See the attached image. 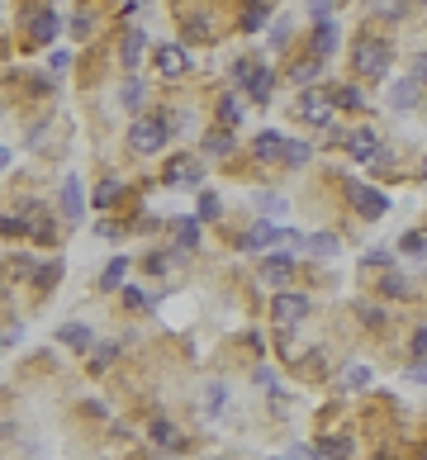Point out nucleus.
Wrapping results in <instances>:
<instances>
[{
    "mask_svg": "<svg viewBox=\"0 0 427 460\" xmlns=\"http://www.w3.org/2000/svg\"><path fill=\"white\" fill-rule=\"evenodd\" d=\"M375 5H389V0H375Z\"/></svg>",
    "mask_w": 427,
    "mask_h": 460,
    "instance_id": "obj_44",
    "label": "nucleus"
},
{
    "mask_svg": "<svg viewBox=\"0 0 427 460\" xmlns=\"http://www.w3.org/2000/svg\"><path fill=\"white\" fill-rule=\"evenodd\" d=\"M57 342H67V347H76V351H86L95 342L91 337V328H86V323H67L62 333H57Z\"/></svg>",
    "mask_w": 427,
    "mask_h": 460,
    "instance_id": "obj_15",
    "label": "nucleus"
},
{
    "mask_svg": "<svg viewBox=\"0 0 427 460\" xmlns=\"http://www.w3.org/2000/svg\"><path fill=\"white\" fill-rule=\"evenodd\" d=\"M347 152H351L356 161H375V157H380V143H375V133H370V128H356V133L347 138Z\"/></svg>",
    "mask_w": 427,
    "mask_h": 460,
    "instance_id": "obj_9",
    "label": "nucleus"
},
{
    "mask_svg": "<svg viewBox=\"0 0 427 460\" xmlns=\"http://www.w3.org/2000/svg\"><path fill=\"white\" fill-rule=\"evenodd\" d=\"M290 270H295V261H290V256H271L266 266H261V280H266V285H275V289H280L285 280H290Z\"/></svg>",
    "mask_w": 427,
    "mask_h": 460,
    "instance_id": "obj_13",
    "label": "nucleus"
},
{
    "mask_svg": "<svg viewBox=\"0 0 427 460\" xmlns=\"http://www.w3.org/2000/svg\"><path fill=\"white\" fill-rule=\"evenodd\" d=\"M309 152H314L309 143H290V152H285V161H290V166H304V161H309Z\"/></svg>",
    "mask_w": 427,
    "mask_h": 460,
    "instance_id": "obj_29",
    "label": "nucleus"
},
{
    "mask_svg": "<svg viewBox=\"0 0 427 460\" xmlns=\"http://www.w3.org/2000/svg\"><path fill=\"white\" fill-rule=\"evenodd\" d=\"M337 43H342V29H337L332 19H323L318 33H314V52H318V57H328V52H337Z\"/></svg>",
    "mask_w": 427,
    "mask_h": 460,
    "instance_id": "obj_12",
    "label": "nucleus"
},
{
    "mask_svg": "<svg viewBox=\"0 0 427 460\" xmlns=\"http://www.w3.org/2000/svg\"><path fill=\"white\" fill-rule=\"evenodd\" d=\"M389 105H394V110H413V105H418V81H394V86H389Z\"/></svg>",
    "mask_w": 427,
    "mask_h": 460,
    "instance_id": "obj_14",
    "label": "nucleus"
},
{
    "mask_svg": "<svg viewBox=\"0 0 427 460\" xmlns=\"http://www.w3.org/2000/svg\"><path fill=\"white\" fill-rule=\"evenodd\" d=\"M356 71L361 76H385L389 71V43H361L356 48Z\"/></svg>",
    "mask_w": 427,
    "mask_h": 460,
    "instance_id": "obj_3",
    "label": "nucleus"
},
{
    "mask_svg": "<svg viewBox=\"0 0 427 460\" xmlns=\"http://www.w3.org/2000/svg\"><path fill=\"white\" fill-rule=\"evenodd\" d=\"M385 289H389V294H404V289H409V280H404V275H389V280H385Z\"/></svg>",
    "mask_w": 427,
    "mask_h": 460,
    "instance_id": "obj_40",
    "label": "nucleus"
},
{
    "mask_svg": "<svg viewBox=\"0 0 427 460\" xmlns=\"http://www.w3.org/2000/svg\"><path fill=\"white\" fill-rule=\"evenodd\" d=\"M166 138H171V119H138L128 128V147L133 152H157Z\"/></svg>",
    "mask_w": 427,
    "mask_h": 460,
    "instance_id": "obj_1",
    "label": "nucleus"
},
{
    "mask_svg": "<svg viewBox=\"0 0 427 460\" xmlns=\"http://www.w3.org/2000/svg\"><path fill=\"white\" fill-rule=\"evenodd\" d=\"M29 33H33V43H52V38H57V15H52V10H38V15L29 19Z\"/></svg>",
    "mask_w": 427,
    "mask_h": 460,
    "instance_id": "obj_11",
    "label": "nucleus"
},
{
    "mask_svg": "<svg viewBox=\"0 0 427 460\" xmlns=\"http://www.w3.org/2000/svg\"><path fill=\"white\" fill-rule=\"evenodd\" d=\"M423 176H427V161H423Z\"/></svg>",
    "mask_w": 427,
    "mask_h": 460,
    "instance_id": "obj_45",
    "label": "nucleus"
},
{
    "mask_svg": "<svg viewBox=\"0 0 427 460\" xmlns=\"http://www.w3.org/2000/svg\"><path fill=\"white\" fill-rule=\"evenodd\" d=\"M252 205L261 209V214H285V195H256Z\"/></svg>",
    "mask_w": 427,
    "mask_h": 460,
    "instance_id": "obj_25",
    "label": "nucleus"
},
{
    "mask_svg": "<svg viewBox=\"0 0 427 460\" xmlns=\"http://www.w3.org/2000/svg\"><path fill=\"white\" fill-rule=\"evenodd\" d=\"M413 81H427V52H418V57H413V71H409Z\"/></svg>",
    "mask_w": 427,
    "mask_h": 460,
    "instance_id": "obj_36",
    "label": "nucleus"
},
{
    "mask_svg": "<svg viewBox=\"0 0 427 460\" xmlns=\"http://www.w3.org/2000/svg\"><path fill=\"white\" fill-rule=\"evenodd\" d=\"M24 228H29V223H24V219H15V214H10V219H5V233H10V238H19V233H24Z\"/></svg>",
    "mask_w": 427,
    "mask_h": 460,
    "instance_id": "obj_39",
    "label": "nucleus"
},
{
    "mask_svg": "<svg viewBox=\"0 0 427 460\" xmlns=\"http://www.w3.org/2000/svg\"><path fill=\"white\" fill-rule=\"evenodd\" d=\"M142 43H147V38H142V33H128V43H124V62H128V67L138 62V52H142Z\"/></svg>",
    "mask_w": 427,
    "mask_h": 460,
    "instance_id": "obj_28",
    "label": "nucleus"
},
{
    "mask_svg": "<svg viewBox=\"0 0 427 460\" xmlns=\"http://www.w3.org/2000/svg\"><path fill=\"white\" fill-rule=\"evenodd\" d=\"M124 299H128V309H142V304H147L142 299V289H124Z\"/></svg>",
    "mask_w": 427,
    "mask_h": 460,
    "instance_id": "obj_42",
    "label": "nucleus"
},
{
    "mask_svg": "<svg viewBox=\"0 0 427 460\" xmlns=\"http://www.w3.org/2000/svg\"><path fill=\"white\" fill-rule=\"evenodd\" d=\"M285 43H290V24L280 19V24H275V33H271V48H285Z\"/></svg>",
    "mask_w": 427,
    "mask_h": 460,
    "instance_id": "obj_33",
    "label": "nucleus"
},
{
    "mask_svg": "<svg viewBox=\"0 0 427 460\" xmlns=\"http://www.w3.org/2000/svg\"><path fill=\"white\" fill-rule=\"evenodd\" d=\"M228 152H233V133H228V128H219V133L205 138V157H228Z\"/></svg>",
    "mask_w": 427,
    "mask_h": 460,
    "instance_id": "obj_17",
    "label": "nucleus"
},
{
    "mask_svg": "<svg viewBox=\"0 0 427 460\" xmlns=\"http://www.w3.org/2000/svg\"><path fill=\"white\" fill-rule=\"evenodd\" d=\"M124 270H128V261H110V266H105V275H100V285H105V289H119V285H124Z\"/></svg>",
    "mask_w": 427,
    "mask_h": 460,
    "instance_id": "obj_22",
    "label": "nucleus"
},
{
    "mask_svg": "<svg viewBox=\"0 0 427 460\" xmlns=\"http://www.w3.org/2000/svg\"><path fill=\"white\" fill-rule=\"evenodd\" d=\"M389 261H394V256L385 252V247H375V252H365V266H389Z\"/></svg>",
    "mask_w": 427,
    "mask_h": 460,
    "instance_id": "obj_34",
    "label": "nucleus"
},
{
    "mask_svg": "<svg viewBox=\"0 0 427 460\" xmlns=\"http://www.w3.org/2000/svg\"><path fill=\"white\" fill-rule=\"evenodd\" d=\"M62 214L72 223L86 214V195H81V180H76V176H67V180H62Z\"/></svg>",
    "mask_w": 427,
    "mask_h": 460,
    "instance_id": "obj_10",
    "label": "nucleus"
},
{
    "mask_svg": "<svg viewBox=\"0 0 427 460\" xmlns=\"http://www.w3.org/2000/svg\"><path fill=\"white\" fill-rule=\"evenodd\" d=\"M332 110H337V100H332L328 91H304L300 96V114L309 119V124H328Z\"/></svg>",
    "mask_w": 427,
    "mask_h": 460,
    "instance_id": "obj_5",
    "label": "nucleus"
},
{
    "mask_svg": "<svg viewBox=\"0 0 427 460\" xmlns=\"http://www.w3.org/2000/svg\"><path fill=\"white\" fill-rule=\"evenodd\" d=\"M290 152V143H285L280 133H261L256 138V157H285Z\"/></svg>",
    "mask_w": 427,
    "mask_h": 460,
    "instance_id": "obj_18",
    "label": "nucleus"
},
{
    "mask_svg": "<svg viewBox=\"0 0 427 460\" xmlns=\"http://www.w3.org/2000/svg\"><path fill=\"white\" fill-rule=\"evenodd\" d=\"M186 38H190V43H205V38H209V19H190Z\"/></svg>",
    "mask_w": 427,
    "mask_h": 460,
    "instance_id": "obj_27",
    "label": "nucleus"
},
{
    "mask_svg": "<svg viewBox=\"0 0 427 460\" xmlns=\"http://www.w3.org/2000/svg\"><path fill=\"white\" fill-rule=\"evenodd\" d=\"M304 318H309V299L304 294H275V323L280 328H295Z\"/></svg>",
    "mask_w": 427,
    "mask_h": 460,
    "instance_id": "obj_6",
    "label": "nucleus"
},
{
    "mask_svg": "<svg viewBox=\"0 0 427 460\" xmlns=\"http://www.w3.org/2000/svg\"><path fill=\"white\" fill-rule=\"evenodd\" d=\"M342 384H347V389H365V384H370V370H365V365H347V370H342Z\"/></svg>",
    "mask_w": 427,
    "mask_h": 460,
    "instance_id": "obj_23",
    "label": "nucleus"
},
{
    "mask_svg": "<svg viewBox=\"0 0 427 460\" xmlns=\"http://www.w3.org/2000/svg\"><path fill=\"white\" fill-rule=\"evenodd\" d=\"M95 347H100V351H95V370H100V365H110L114 356H119V347H114V342H95Z\"/></svg>",
    "mask_w": 427,
    "mask_h": 460,
    "instance_id": "obj_30",
    "label": "nucleus"
},
{
    "mask_svg": "<svg viewBox=\"0 0 427 460\" xmlns=\"http://www.w3.org/2000/svg\"><path fill=\"white\" fill-rule=\"evenodd\" d=\"M285 238V228H275V223H256L252 233H247V238H242V247H247V252H261V247H275V242Z\"/></svg>",
    "mask_w": 427,
    "mask_h": 460,
    "instance_id": "obj_8",
    "label": "nucleus"
},
{
    "mask_svg": "<svg viewBox=\"0 0 427 460\" xmlns=\"http://www.w3.org/2000/svg\"><path fill=\"white\" fill-rule=\"evenodd\" d=\"M318 71H323V57H309V62H295V71H290V81H295V86H309V81H318Z\"/></svg>",
    "mask_w": 427,
    "mask_h": 460,
    "instance_id": "obj_19",
    "label": "nucleus"
},
{
    "mask_svg": "<svg viewBox=\"0 0 427 460\" xmlns=\"http://www.w3.org/2000/svg\"><path fill=\"white\" fill-rule=\"evenodd\" d=\"M223 403H228V389H223V384H214V389H209V413H219Z\"/></svg>",
    "mask_w": 427,
    "mask_h": 460,
    "instance_id": "obj_31",
    "label": "nucleus"
},
{
    "mask_svg": "<svg viewBox=\"0 0 427 460\" xmlns=\"http://www.w3.org/2000/svg\"><path fill=\"white\" fill-rule=\"evenodd\" d=\"M285 460H314V451H309V446H295V451H290Z\"/></svg>",
    "mask_w": 427,
    "mask_h": 460,
    "instance_id": "obj_43",
    "label": "nucleus"
},
{
    "mask_svg": "<svg viewBox=\"0 0 427 460\" xmlns=\"http://www.w3.org/2000/svg\"><path fill=\"white\" fill-rule=\"evenodd\" d=\"M309 10H314L318 19H328V10H332V0H309Z\"/></svg>",
    "mask_w": 427,
    "mask_h": 460,
    "instance_id": "obj_41",
    "label": "nucleus"
},
{
    "mask_svg": "<svg viewBox=\"0 0 427 460\" xmlns=\"http://www.w3.org/2000/svg\"><path fill=\"white\" fill-rule=\"evenodd\" d=\"M186 48H181V43H161L157 48V71L161 76H181V71H186Z\"/></svg>",
    "mask_w": 427,
    "mask_h": 460,
    "instance_id": "obj_7",
    "label": "nucleus"
},
{
    "mask_svg": "<svg viewBox=\"0 0 427 460\" xmlns=\"http://www.w3.org/2000/svg\"><path fill=\"white\" fill-rule=\"evenodd\" d=\"M351 205L361 209L365 219H385L389 214V195L375 190V185H351Z\"/></svg>",
    "mask_w": 427,
    "mask_h": 460,
    "instance_id": "obj_4",
    "label": "nucleus"
},
{
    "mask_svg": "<svg viewBox=\"0 0 427 460\" xmlns=\"http://www.w3.org/2000/svg\"><path fill=\"white\" fill-rule=\"evenodd\" d=\"M119 195H124V180H119V176H110V180H100V185H95V205H100V209H110L114 200H119Z\"/></svg>",
    "mask_w": 427,
    "mask_h": 460,
    "instance_id": "obj_16",
    "label": "nucleus"
},
{
    "mask_svg": "<svg viewBox=\"0 0 427 460\" xmlns=\"http://www.w3.org/2000/svg\"><path fill=\"white\" fill-rule=\"evenodd\" d=\"M157 442H161V446L176 442V427H171V422H157Z\"/></svg>",
    "mask_w": 427,
    "mask_h": 460,
    "instance_id": "obj_38",
    "label": "nucleus"
},
{
    "mask_svg": "<svg viewBox=\"0 0 427 460\" xmlns=\"http://www.w3.org/2000/svg\"><path fill=\"white\" fill-rule=\"evenodd\" d=\"M138 100H142V81H128V86H124V105H128V110H133Z\"/></svg>",
    "mask_w": 427,
    "mask_h": 460,
    "instance_id": "obj_32",
    "label": "nucleus"
},
{
    "mask_svg": "<svg viewBox=\"0 0 427 460\" xmlns=\"http://www.w3.org/2000/svg\"><path fill=\"white\" fill-rule=\"evenodd\" d=\"M176 242H181V247H195V242H200V219H181L176 223Z\"/></svg>",
    "mask_w": 427,
    "mask_h": 460,
    "instance_id": "obj_21",
    "label": "nucleus"
},
{
    "mask_svg": "<svg viewBox=\"0 0 427 460\" xmlns=\"http://www.w3.org/2000/svg\"><path fill=\"white\" fill-rule=\"evenodd\" d=\"M337 247H342V242L332 238V233H314V238H309V252L314 256H337Z\"/></svg>",
    "mask_w": 427,
    "mask_h": 460,
    "instance_id": "obj_20",
    "label": "nucleus"
},
{
    "mask_svg": "<svg viewBox=\"0 0 427 460\" xmlns=\"http://www.w3.org/2000/svg\"><path fill=\"white\" fill-rule=\"evenodd\" d=\"M266 19H271V10H266V5H247V15H242V29H261Z\"/></svg>",
    "mask_w": 427,
    "mask_h": 460,
    "instance_id": "obj_24",
    "label": "nucleus"
},
{
    "mask_svg": "<svg viewBox=\"0 0 427 460\" xmlns=\"http://www.w3.org/2000/svg\"><path fill=\"white\" fill-rule=\"evenodd\" d=\"M256 384H261V389H275V370L261 365V370H256Z\"/></svg>",
    "mask_w": 427,
    "mask_h": 460,
    "instance_id": "obj_37",
    "label": "nucleus"
},
{
    "mask_svg": "<svg viewBox=\"0 0 427 460\" xmlns=\"http://www.w3.org/2000/svg\"><path fill=\"white\" fill-rule=\"evenodd\" d=\"M237 110H242V105H237V96H228V100H223V105H219V114H223V119H228V124H233V119H237Z\"/></svg>",
    "mask_w": 427,
    "mask_h": 460,
    "instance_id": "obj_35",
    "label": "nucleus"
},
{
    "mask_svg": "<svg viewBox=\"0 0 427 460\" xmlns=\"http://www.w3.org/2000/svg\"><path fill=\"white\" fill-rule=\"evenodd\" d=\"M233 81L256 100V105H266L271 100V71L266 67H252V62H233Z\"/></svg>",
    "mask_w": 427,
    "mask_h": 460,
    "instance_id": "obj_2",
    "label": "nucleus"
},
{
    "mask_svg": "<svg viewBox=\"0 0 427 460\" xmlns=\"http://www.w3.org/2000/svg\"><path fill=\"white\" fill-rule=\"evenodd\" d=\"M219 214H223L219 195H200V219H219Z\"/></svg>",
    "mask_w": 427,
    "mask_h": 460,
    "instance_id": "obj_26",
    "label": "nucleus"
}]
</instances>
